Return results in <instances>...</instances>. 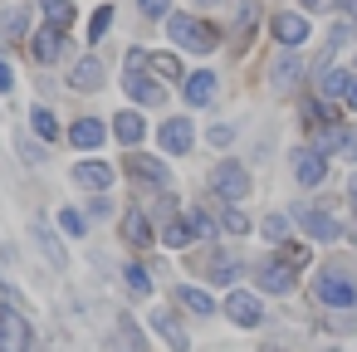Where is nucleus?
I'll return each mask as SVG.
<instances>
[{"label": "nucleus", "mask_w": 357, "mask_h": 352, "mask_svg": "<svg viewBox=\"0 0 357 352\" xmlns=\"http://www.w3.org/2000/svg\"><path fill=\"white\" fill-rule=\"evenodd\" d=\"M347 84H352V74H347V69H328V74H323V84H318V93H323V98H342V93H347Z\"/></svg>", "instance_id": "obj_27"}, {"label": "nucleus", "mask_w": 357, "mask_h": 352, "mask_svg": "<svg viewBox=\"0 0 357 352\" xmlns=\"http://www.w3.org/2000/svg\"><path fill=\"white\" fill-rule=\"evenodd\" d=\"M313 147H318L323 157H328V152H342V147H347V128H342L337 118H333V123H318V128H313Z\"/></svg>", "instance_id": "obj_21"}, {"label": "nucleus", "mask_w": 357, "mask_h": 352, "mask_svg": "<svg viewBox=\"0 0 357 352\" xmlns=\"http://www.w3.org/2000/svg\"><path fill=\"white\" fill-rule=\"evenodd\" d=\"M211 279L230 289V284L240 279V259H230V254H215V259H211Z\"/></svg>", "instance_id": "obj_28"}, {"label": "nucleus", "mask_w": 357, "mask_h": 352, "mask_svg": "<svg viewBox=\"0 0 357 352\" xmlns=\"http://www.w3.org/2000/svg\"><path fill=\"white\" fill-rule=\"evenodd\" d=\"M211 191H215L220 201H245V196H250V171H245L240 162H215Z\"/></svg>", "instance_id": "obj_3"}, {"label": "nucleus", "mask_w": 357, "mask_h": 352, "mask_svg": "<svg viewBox=\"0 0 357 352\" xmlns=\"http://www.w3.org/2000/svg\"><path fill=\"white\" fill-rule=\"evenodd\" d=\"M294 220L303 225L308 240H323V245H328V240H342V225H337L328 211H294Z\"/></svg>", "instance_id": "obj_9"}, {"label": "nucleus", "mask_w": 357, "mask_h": 352, "mask_svg": "<svg viewBox=\"0 0 357 352\" xmlns=\"http://www.w3.org/2000/svg\"><path fill=\"white\" fill-rule=\"evenodd\" d=\"M30 347H35L30 318L20 308H0V352H30Z\"/></svg>", "instance_id": "obj_2"}, {"label": "nucleus", "mask_w": 357, "mask_h": 352, "mask_svg": "<svg viewBox=\"0 0 357 352\" xmlns=\"http://www.w3.org/2000/svg\"><path fill=\"white\" fill-rule=\"evenodd\" d=\"M342 103H347V108H352V113H357V79H352V84H347V93H342Z\"/></svg>", "instance_id": "obj_45"}, {"label": "nucleus", "mask_w": 357, "mask_h": 352, "mask_svg": "<svg viewBox=\"0 0 357 352\" xmlns=\"http://www.w3.org/2000/svg\"><path fill=\"white\" fill-rule=\"evenodd\" d=\"M352 147H357V142H352Z\"/></svg>", "instance_id": "obj_49"}, {"label": "nucleus", "mask_w": 357, "mask_h": 352, "mask_svg": "<svg viewBox=\"0 0 357 352\" xmlns=\"http://www.w3.org/2000/svg\"><path fill=\"white\" fill-rule=\"evenodd\" d=\"M30 128H35L45 142H54V137H59V118H54L45 103H40V108H30Z\"/></svg>", "instance_id": "obj_25"}, {"label": "nucleus", "mask_w": 357, "mask_h": 352, "mask_svg": "<svg viewBox=\"0 0 357 352\" xmlns=\"http://www.w3.org/2000/svg\"><path fill=\"white\" fill-rule=\"evenodd\" d=\"M108 25H113V6H103V10H98V15H93V20H89V40H93V45H98V40H103V35H108Z\"/></svg>", "instance_id": "obj_34"}, {"label": "nucleus", "mask_w": 357, "mask_h": 352, "mask_svg": "<svg viewBox=\"0 0 357 352\" xmlns=\"http://www.w3.org/2000/svg\"><path fill=\"white\" fill-rule=\"evenodd\" d=\"M128 171H132L137 181H152V186H167V181H172V171H167L157 157H142V152H132V157H128Z\"/></svg>", "instance_id": "obj_19"}, {"label": "nucleus", "mask_w": 357, "mask_h": 352, "mask_svg": "<svg viewBox=\"0 0 357 352\" xmlns=\"http://www.w3.org/2000/svg\"><path fill=\"white\" fill-rule=\"evenodd\" d=\"M294 176H298L303 186H323V176H328L323 152H318V147H298V152H294Z\"/></svg>", "instance_id": "obj_10"}, {"label": "nucleus", "mask_w": 357, "mask_h": 352, "mask_svg": "<svg viewBox=\"0 0 357 352\" xmlns=\"http://www.w3.org/2000/svg\"><path fill=\"white\" fill-rule=\"evenodd\" d=\"M103 137H108V128H103L98 118H79V123L69 128V142H74L79 152H93V147H103Z\"/></svg>", "instance_id": "obj_17"}, {"label": "nucleus", "mask_w": 357, "mask_h": 352, "mask_svg": "<svg viewBox=\"0 0 357 352\" xmlns=\"http://www.w3.org/2000/svg\"><path fill=\"white\" fill-rule=\"evenodd\" d=\"M113 137H118L123 147H137V142L147 137V123H142V113H137V108L118 113V118H113Z\"/></svg>", "instance_id": "obj_16"}, {"label": "nucleus", "mask_w": 357, "mask_h": 352, "mask_svg": "<svg viewBox=\"0 0 357 352\" xmlns=\"http://www.w3.org/2000/svg\"><path fill=\"white\" fill-rule=\"evenodd\" d=\"M123 240H128L132 250H152V220H147L142 206H132V211L123 215Z\"/></svg>", "instance_id": "obj_14"}, {"label": "nucleus", "mask_w": 357, "mask_h": 352, "mask_svg": "<svg viewBox=\"0 0 357 352\" xmlns=\"http://www.w3.org/2000/svg\"><path fill=\"white\" fill-rule=\"evenodd\" d=\"M20 157H25V167H40V162H45V152H35L25 137H20Z\"/></svg>", "instance_id": "obj_42"}, {"label": "nucleus", "mask_w": 357, "mask_h": 352, "mask_svg": "<svg viewBox=\"0 0 357 352\" xmlns=\"http://www.w3.org/2000/svg\"><path fill=\"white\" fill-rule=\"evenodd\" d=\"M157 142H162V152L186 157V152L196 147V128H191V118H167V123L157 128Z\"/></svg>", "instance_id": "obj_6"}, {"label": "nucleus", "mask_w": 357, "mask_h": 352, "mask_svg": "<svg viewBox=\"0 0 357 352\" xmlns=\"http://www.w3.org/2000/svg\"><path fill=\"white\" fill-rule=\"evenodd\" d=\"M259 235H264L269 245H284V240H289V220H284V215H264V220H259Z\"/></svg>", "instance_id": "obj_29"}, {"label": "nucleus", "mask_w": 357, "mask_h": 352, "mask_svg": "<svg viewBox=\"0 0 357 352\" xmlns=\"http://www.w3.org/2000/svg\"><path fill=\"white\" fill-rule=\"evenodd\" d=\"M191 240H196V230H191V220H186V215H181V220H172V225L162 230V245H172V250H186Z\"/></svg>", "instance_id": "obj_26"}, {"label": "nucleus", "mask_w": 357, "mask_h": 352, "mask_svg": "<svg viewBox=\"0 0 357 352\" xmlns=\"http://www.w3.org/2000/svg\"><path fill=\"white\" fill-rule=\"evenodd\" d=\"M181 98H186L191 108H206V103H215V74H211V69H201V74H186V79H181Z\"/></svg>", "instance_id": "obj_11"}, {"label": "nucleus", "mask_w": 357, "mask_h": 352, "mask_svg": "<svg viewBox=\"0 0 357 352\" xmlns=\"http://www.w3.org/2000/svg\"><path fill=\"white\" fill-rule=\"evenodd\" d=\"M308 10H333V0H303Z\"/></svg>", "instance_id": "obj_47"}, {"label": "nucleus", "mask_w": 357, "mask_h": 352, "mask_svg": "<svg viewBox=\"0 0 357 352\" xmlns=\"http://www.w3.org/2000/svg\"><path fill=\"white\" fill-rule=\"evenodd\" d=\"M255 6H259V0H240V40H245L250 25H255Z\"/></svg>", "instance_id": "obj_39"}, {"label": "nucleus", "mask_w": 357, "mask_h": 352, "mask_svg": "<svg viewBox=\"0 0 357 352\" xmlns=\"http://www.w3.org/2000/svg\"><path fill=\"white\" fill-rule=\"evenodd\" d=\"M284 259H289V264H303V259H308V245H289Z\"/></svg>", "instance_id": "obj_43"}, {"label": "nucleus", "mask_w": 357, "mask_h": 352, "mask_svg": "<svg viewBox=\"0 0 357 352\" xmlns=\"http://www.w3.org/2000/svg\"><path fill=\"white\" fill-rule=\"evenodd\" d=\"M152 74H157V79H186L176 54H152Z\"/></svg>", "instance_id": "obj_31"}, {"label": "nucleus", "mask_w": 357, "mask_h": 352, "mask_svg": "<svg viewBox=\"0 0 357 352\" xmlns=\"http://www.w3.org/2000/svg\"><path fill=\"white\" fill-rule=\"evenodd\" d=\"M167 6H172V0H137V10L147 20H167Z\"/></svg>", "instance_id": "obj_38"}, {"label": "nucleus", "mask_w": 357, "mask_h": 352, "mask_svg": "<svg viewBox=\"0 0 357 352\" xmlns=\"http://www.w3.org/2000/svg\"><path fill=\"white\" fill-rule=\"evenodd\" d=\"M0 25H6V35H20V30H25V15H20V10H6V20H0Z\"/></svg>", "instance_id": "obj_41"}, {"label": "nucleus", "mask_w": 357, "mask_h": 352, "mask_svg": "<svg viewBox=\"0 0 357 352\" xmlns=\"http://www.w3.org/2000/svg\"><path fill=\"white\" fill-rule=\"evenodd\" d=\"M269 35L284 45V49H298V45H308V15H294V10H279L274 20H269Z\"/></svg>", "instance_id": "obj_7"}, {"label": "nucleus", "mask_w": 357, "mask_h": 352, "mask_svg": "<svg viewBox=\"0 0 357 352\" xmlns=\"http://www.w3.org/2000/svg\"><path fill=\"white\" fill-rule=\"evenodd\" d=\"M167 35H172V45L196 49V54H211V49L220 45V35H215L206 20H191V15H167Z\"/></svg>", "instance_id": "obj_1"}, {"label": "nucleus", "mask_w": 357, "mask_h": 352, "mask_svg": "<svg viewBox=\"0 0 357 352\" xmlns=\"http://www.w3.org/2000/svg\"><path fill=\"white\" fill-rule=\"evenodd\" d=\"M152 332H157L172 352H191V337H186V328H181L172 313H152Z\"/></svg>", "instance_id": "obj_15"}, {"label": "nucleus", "mask_w": 357, "mask_h": 352, "mask_svg": "<svg viewBox=\"0 0 357 352\" xmlns=\"http://www.w3.org/2000/svg\"><path fill=\"white\" fill-rule=\"evenodd\" d=\"M40 15H45V25L69 30V25L79 20V6H74V0H40Z\"/></svg>", "instance_id": "obj_22"}, {"label": "nucleus", "mask_w": 357, "mask_h": 352, "mask_svg": "<svg viewBox=\"0 0 357 352\" xmlns=\"http://www.w3.org/2000/svg\"><path fill=\"white\" fill-rule=\"evenodd\" d=\"M74 186H84V191H108V186H113V162H74Z\"/></svg>", "instance_id": "obj_12"}, {"label": "nucleus", "mask_w": 357, "mask_h": 352, "mask_svg": "<svg viewBox=\"0 0 357 352\" xmlns=\"http://www.w3.org/2000/svg\"><path fill=\"white\" fill-rule=\"evenodd\" d=\"M347 201H352V206H357V171H352V176H347Z\"/></svg>", "instance_id": "obj_46"}, {"label": "nucleus", "mask_w": 357, "mask_h": 352, "mask_svg": "<svg viewBox=\"0 0 357 352\" xmlns=\"http://www.w3.org/2000/svg\"><path fill=\"white\" fill-rule=\"evenodd\" d=\"M201 6H220V0H201Z\"/></svg>", "instance_id": "obj_48"}, {"label": "nucleus", "mask_w": 357, "mask_h": 352, "mask_svg": "<svg viewBox=\"0 0 357 352\" xmlns=\"http://www.w3.org/2000/svg\"><path fill=\"white\" fill-rule=\"evenodd\" d=\"M294 79H298V64H294V59H279V64L269 69V84H274V89H289Z\"/></svg>", "instance_id": "obj_32"}, {"label": "nucleus", "mask_w": 357, "mask_h": 352, "mask_svg": "<svg viewBox=\"0 0 357 352\" xmlns=\"http://www.w3.org/2000/svg\"><path fill=\"white\" fill-rule=\"evenodd\" d=\"M303 123H308V128H318V123H333V108L313 98V103H303Z\"/></svg>", "instance_id": "obj_35"}, {"label": "nucleus", "mask_w": 357, "mask_h": 352, "mask_svg": "<svg viewBox=\"0 0 357 352\" xmlns=\"http://www.w3.org/2000/svg\"><path fill=\"white\" fill-rule=\"evenodd\" d=\"M10 89H15V74H10L6 59H0V93H10Z\"/></svg>", "instance_id": "obj_44"}, {"label": "nucleus", "mask_w": 357, "mask_h": 352, "mask_svg": "<svg viewBox=\"0 0 357 352\" xmlns=\"http://www.w3.org/2000/svg\"><path fill=\"white\" fill-rule=\"evenodd\" d=\"M220 225H225L230 235H245V230H250V220H245L240 211H230V201H225V220H220Z\"/></svg>", "instance_id": "obj_37"}, {"label": "nucleus", "mask_w": 357, "mask_h": 352, "mask_svg": "<svg viewBox=\"0 0 357 352\" xmlns=\"http://www.w3.org/2000/svg\"><path fill=\"white\" fill-rule=\"evenodd\" d=\"M220 308H225V318H230L235 328H259V323H264V303H259L255 293H245V289H230Z\"/></svg>", "instance_id": "obj_4"}, {"label": "nucleus", "mask_w": 357, "mask_h": 352, "mask_svg": "<svg viewBox=\"0 0 357 352\" xmlns=\"http://www.w3.org/2000/svg\"><path fill=\"white\" fill-rule=\"evenodd\" d=\"M123 279H128V289H132V293H152V274H147L142 264H132V259H128V264H123Z\"/></svg>", "instance_id": "obj_30"}, {"label": "nucleus", "mask_w": 357, "mask_h": 352, "mask_svg": "<svg viewBox=\"0 0 357 352\" xmlns=\"http://www.w3.org/2000/svg\"><path fill=\"white\" fill-rule=\"evenodd\" d=\"M176 303H181V308H191L196 318H211V313H215V298H211L206 289H191V284H181V289H176Z\"/></svg>", "instance_id": "obj_23"}, {"label": "nucleus", "mask_w": 357, "mask_h": 352, "mask_svg": "<svg viewBox=\"0 0 357 352\" xmlns=\"http://www.w3.org/2000/svg\"><path fill=\"white\" fill-rule=\"evenodd\" d=\"M64 54V30L59 25H40L35 35H30V59L35 64H54Z\"/></svg>", "instance_id": "obj_8"}, {"label": "nucleus", "mask_w": 357, "mask_h": 352, "mask_svg": "<svg viewBox=\"0 0 357 352\" xmlns=\"http://www.w3.org/2000/svg\"><path fill=\"white\" fill-rule=\"evenodd\" d=\"M211 142H215V147L235 142V123H215V128H211Z\"/></svg>", "instance_id": "obj_40"}, {"label": "nucleus", "mask_w": 357, "mask_h": 352, "mask_svg": "<svg viewBox=\"0 0 357 352\" xmlns=\"http://www.w3.org/2000/svg\"><path fill=\"white\" fill-rule=\"evenodd\" d=\"M259 289L264 293H289L294 289V264L289 259H264L259 264Z\"/></svg>", "instance_id": "obj_13"}, {"label": "nucleus", "mask_w": 357, "mask_h": 352, "mask_svg": "<svg viewBox=\"0 0 357 352\" xmlns=\"http://www.w3.org/2000/svg\"><path fill=\"white\" fill-rule=\"evenodd\" d=\"M186 220H191L196 240H215V225H211V215H206V211H196V206H191V211H186Z\"/></svg>", "instance_id": "obj_33"}, {"label": "nucleus", "mask_w": 357, "mask_h": 352, "mask_svg": "<svg viewBox=\"0 0 357 352\" xmlns=\"http://www.w3.org/2000/svg\"><path fill=\"white\" fill-rule=\"evenodd\" d=\"M69 89H79V93L103 89V64H98V59H79V64H74V74H69Z\"/></svg>", "instance_id": "obj_20"}, {"label": "nucleus", "mask_w": 357, "mask_h": 352, "mask_svg": "<svg viewBox=\"0 0 357 352\" xmlns=\"http://www.w3.org/2000/svg\"><path fill=\"white\" fill-rule=\"evenodd\" d=\"M35 240H40V250H45V259H50L54 269H64V264H69V254H64V245H59V235H54L50 225H35Z\"/></svg>", "instance_id": "obj_24"}, {"label": "nucleus", "mask_w": 357, "mask_h": 352, "mask_svg": "<svg viewBox=\"0 0 357 352\" xmlns=\"http://www.w3.org/2000/svg\"><path fill=\"white\" fill-rule=\"evenodd\" d=\"M59 230H64L69 240H79V235H84V215H79L74 206H69V211H59Z\"/></svg>", "instance_id": "obj_36"}, {"label": "nucleus", "mask_w": 357, "mask_h": 352, "mask_svg": "<svg viewBox=\"0 0 357 352\" xmlns=\"http://www.w3.org/2000/svg\"><path fill=\"white\" fill-rule=\"evenodd\" d=\"M123 89H128V98H132V103H142V108H147V103H162V89H157V84H152L142 69H128Z\"/></svg>", "instance_id": "obj_18"}, {"label": "nucleus", "mask_w": 357, "mask_h": 352, "mask_svg": "<svg viewBox=\"0 0 357 352\" xmlns=\"http://www.w3.org/2000/svg\"><path fill=\"white\" fill-rule=\"evenodd\" d=\"M313 293H318L328 308H357V284L342 279L337 269H328L323 279H313Z\"/></svg>", "instance_id": "obj_5"}]
</instances>
